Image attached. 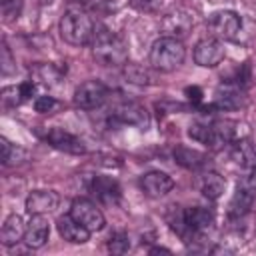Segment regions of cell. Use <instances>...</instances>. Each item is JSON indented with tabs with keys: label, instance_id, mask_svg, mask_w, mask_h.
<instances>
[{
	"label": "cell",
	"instance_id": "6da1fadb",
	"mask_svg": "<svg viewBox=\"0 0 256 256\" xmlns=\"http://www.w3.org/2000/svg\"><path fill=\"white\" fill-rule=\"evenodd\" d=\"M96 32V22L82 6H68L60 20V36L72 44V46H84L90 44Z\"/></svg>",
	"mask_w": 256,
	"mask_h": 256
},
{
	"label": "cell",
	"instance_id": "7a4b0ae2",
	"mask_svg": "<svg viewBox=\"0 0 256 256\" xmlns=\"http://www.w3.org/2000/svg\"><path fill=\"white\" fill-rule=\"evenodd\" d=\"M90 44H92V56L102 66H124L128 62L126 44L104 26H96V32Z\"/></svg>",
	"mask_w": 256,
	"mask_h": 256
},
{
	"label": "cell",
	"instance_id": "3957f363",
	"mask_svg": "<svg viewBox=\"0 0 256 256\" xmlns=\"http://www.w3.org/2000/svg\"><path fill=\"white\" fill-rule=\"evenodd\" d=\"M184 56H186V50L182 40L170 38V36L158 38L150 48V64L160 72L176 70L184 62Z\"/></svg>",
	"mask_w": 256,
	"mask_h": 256
},
{
	"label": "cell",
	"instance_id": "277c9868",
	"mask_svg": "<svg viewBox=\"0 0 256 256\" xmlns=\"http://www.w3.org/2000/svg\"><path fill=\"white\" fill-rule=\"evenodd\" d=\"M208 28L218 40H234L242 30V18L232 10H218L208 18Z\"/></svg>",
	"mask_w": 256,
	"mask_h": 256
},
{
	"label": "cell",
	"instance_id": "5b68a950",
	"mask_svg": "<svg viewBox=\"0 0 256 256\" xmlns=\"http://www.w3.org/2000/svg\"><path fill=\"white\" fill-rule=\"evenodd\" d=\"M70 216L74 218V220H78L84 228H88L90 232H98V230H102L104 228V214H102V210L94 204V202H90L88 198H76L74 202H72V206H70Z\"/></svg>",
	"mask_w": 256,
	"mask_h": 256
},
{
	"label": "cell",
	"instance_id": "8992f818",
	"mask_svg": "<svg viewBox=\"0 0 256 256\" xmlns=\"http://www.w3.org/2000/svg\"><path fill=\"white\" fill-rule=\"evenodd\" d=\"M106 98H108V88L100 80H86L74 90V104L84 110L102 106Z\"/></svg>",
	"mask_w": 256,
	"mask_h": 256
},
{
	"label": "cell",
	"instance_id": "52a82bcc",
	"mask_svg": "<svg viewBox=\"0 0 256 256\" xmlns=\"http://www.w3.org/2000/svg\"><path fill=\"white\" fill-rule=\"evenodd\" d=\"M194 60L202 68H214L224 60V46L218 38H204L194 48Z\"/></svg>",
	"mask_w": 256,
	"mask_h": 256
},
{
	"label": "cell",
	"instance_id": "ba28073f",
	"mask_svg": "<svg viewBox=\"0 0 256 256\" xmlns=\"http://www.w3.org/2000/svg\"><path fill=\"white\" fill-rule=\"evenodd\" d=\"M160 26H162L164 36L182 40L184 36L190 34V30H192V26H194V20H192V16H190L186 10H172V12L164 14Z\"/></svg>",
	"mask_w": 256,
	"mask_h": 256
},
{
	"label": "cell",
	"instance_id": "9c48e42d",
	"mask_svg": "<svg viewBox=\"0 0 256 256\" xmlns=\"http://www.w3.org/2000/svg\"><path fill=\"white\" fill-rule=\"evenodd\" d=\"M184 220H186V228H188V236L186 240L192 236H202L204 232H208L214 226V212L202 206H194V208H184Z\"/></svg>",
	"mask_w": 256,
	"mask_h": 256
},
{
	"label": "cell",
	"instance_id": "30bf717a",
	"mask_svg": "<svg viewBox=\"0 0 256 256\" xmlns=\"http://www.w3.org/2000/svg\"><path fill=\"white\" fill-rule=\"evenodd\" d=\"M44 140L50 146H54L56 150H62V152H68V154H84L86 152V146L82 144V140L76 138L74 134L62 130V128H50L44 134Z\"/></svg>",
	"mask_w": 256,
	"mask_h": 256
},
{
	"label": "cell",
	"instance_id": "8fae6325",
	"mask_svg": "<svg viewBox=\"0 0 256 256\" xmlns=\"http://www.w3.org/2000/svg\"><path fill=\"white\" fill-rule=\"evenodd\" d=\"M140 188L146 196L150 198H160L164 194H168L172 188H174V180L166 174V172H160V170H152V172H146L140 180Z\"/></svg>",
	"mask_w": 256,
	"mask_h": 256
},
{
	"label": "cell",
	"instance_id": "7c38bea8",
	"mask_svg": "<svg viewBox=\"0 0 256 256\" xmlns=\"http://www.w3.org/2000/svg\"><path fill=\"white\" fill-rule=\"evenodd\" d=\"M60 204V196L54 190H34L26 198V212L32 214H48L54 212Z\"/></svg>",
	"mask_w": 256,
	"mask_h": 256
},
{
	"label": "cell",
	"instance_id": "4fadbf2b",
	"mask_svg": "<svg viewBox=\"0 0 256 256\" xmlns=\"http://www.w3.org/2000/svg\"><path fill=\"white\" fill-rule=\"evenodd\" d=\"M50 234V224L44 218V214H32L30 222L26 224V232H24V242L28 248H42L48 240Z\"/></svg>",
	"mask_w": 256,
	"mask_h": 256
},
{
	"label": "cell",
	"instance_id": "5bb4252c",
	"mask_svg": "<svg viewBox=\"0 0 256 256\" xmlns=\"http://www.w3.org/2000/svg\"><path fill=\"white\" fill-rule=\"evenodd\" d=\"M114 118L122 124L130 126H146L148 124V112L138 102H122L114 108Z\"/></svg>",
	"mask_w": 256,
	"mask_h": 256
},
{
	"label": "cell",
	"instance_id": "9a60e30c",
	"mask_svg": "<svg viewBox=\"0 0 256 256\" xmlns=\"http://www.w3.org/2000/svg\"><path fill=\"white\" fill-rule=\"evenodd\" d=\"M254 200H256V190L238 184V186H236V192H234V196H232V200H230V204H228V216L240 220V218L246 216V212L252 208V202H254Z\"/></svg>",
	"mask_w": 256,
	"mask_h": 256
},
{
	"label": "cell",
	"instance_id": "2e32d148",
	"mask_svg": "<svg viewBox=\"0 0 256 256\" xmlns=\"http://www.w3.org/2000/svg\"><path fill=\"white\" fill-rule=\"evenodd\" d=\"M56 226H58V234H60L64 240L72 242V244H84V242H88V238H90V230L84 228L78 220H74L70 214L58 218V224H56Z\"/></svg>",
	"mask_w": 256,
	"mask_h": 256
},
{
	"label": "cell",
	"instance_id": "e0dca14e",
	"mask_svg": "<svg viewBox=\"0 0 256 256\" xmlns=\"http://www.w3.org/2000/svg\"><path fill=\"white\" fill-rule=\"evenodd\" d=\"M242 104H244V94H242L240 86H236L232 82H226L216 90L214 106L218 110H234V108H240Z\"/></svg>",
	"mask_w": 256,
	"mask_h": 256
},
{
	"label": "cell",
	"instance_id": "ac0fdd59",
	"mask_svg": "<svg viewBox=\"0 0 256 256\" xmlns=\"http://www.w3.org/2000/svg\"><path fill=\"white\" fill-rule=\"evenodd\" d=\"M90 190L96 198H100L106 204H114L120 198V186L116 180L108 178V176H96L90 184Z\"/></svg>",
	"mask_w": 256,
	"mask_h": 256
},
{
	"label": "cell",
	"instance_id": "d6986e66",
	"mask_svg": "<svg viewBox=\"0 0 256 256\" xmlns=\"http://www.w3.org/2000/svg\"><path fill=\"white\" fill-rule=\"evenodd\" d=\"M24 232H26V224L22 220V216L18 214H10L4 224H2V230H0V242L4 246H14L18 240L24 238Z\"/></svg>",
	"mask_w": 256,
	"mask_h": 256
},
{
	"label": "cell",
	"instance_id": "ffe728a7",
	"mask_svg": "<svg viewBox=\"0 0 256 256\" xmlns=\"http://www.w3.org/2000/svg\"><path fill=\"white\" fill-rule=\"evenodd\" d=\"M226 190V180L224 176H220L218 172H204L200 178V192L208 198V200H218Z\"/></svg>",
	"mask_w": 256,
	"mask_h": 256
},
{
	"label": "cell",
	"instance_id": "44dd1931",
	"mask_svg": "<svg viewBox=\"0 0 256 256\" xmlns=\"http://www.w3.org/2000/svg\"><path fill=\"white\" fill-rule=\"evenodd\" d=\"M174 160L176 164L188 168V170H198L206 164V156L194 148H186V146H178L174 148Z\"/></svg>",
	"mask_w": 256,
	"mask_h": 256
},
{
	"label": "cell",
	"instance_id": "7402d4cb",
	"mask_svg": "<svg viewBox=\"0 0 256 256\" xmlns=\"http://www.w3.org/2000/svg\"><path fill=\"white\" fill-rule=\"evenodd\" d=\"M212 130H214V138H216V148L234 142L238 136V122L234 120H216L212 122Z\"/></svg>",
	"mask_w": 256,
	"mask_h": 256
},
{
	"label": "cell",
	"instance_id": "603a6c76",
	"mask_svg": "<svg viewBox=\"0 0 256 256\" xmlns=\"http://www.w3.org/2000/svg\"><path fill=\"white\" fill-rule=\"evenodd\" d=\"M232 158L236 160V164H240L244 168H254L256 166V146L250 140H238L234 144Z\"/></svg>",
	"mask_w": 256,
	"mask_h": 256
},
{
	"label": "cell",
	"instance_id": "cb8c5ba5",
	"mask_svg": "<svg viewBox=\"0 0 256 256\" xmlns=\"http://www.w3.org/2000/svg\"><path fill=\"white\" fill-rule=\"evenodd\" d=\"M0 148H2V156L0 158H2V164L4 166H16V164L24 162L26 156H28L24 148L12 144L8 138H0Z\"/></svg>",
	"mask_w": 256,
	"mask_h": 256
},
{
	"label": "cell",
	"instance_id": "d4e9b609",
	"mask_svg": "<svg viewBox=\"0 0 256 256\" xmlns=\"http://www.w3.org/2000/svg\"><path fill=\"white\" fill-rule=\"evenodd\" d=\"M32 76L38 82H42L44 86H56L62 80V70L54 64H38V66H34Z\"/></svg>",
	"mask_w": 256,
	"mask_h": 256
},
{
	"label": "cell",
	"instance_id": "484cf974",
	"mask_svg": "<svg viewBox=\"0 0 256 256\" xmlns=\"http://www.w3.org/2000/svg\"><path fill=\"white\" fill-rule=\"evenodd\" d=\"M124 76L128 82L132 84H140V86H146V84H152V74L148 72V68L140 66V64H130L126 62L124 64Z\"/></svg>",
	"mask_w": 256,
	"mask_h": 256
},
{
	"label": "cell",
	"instance_id": "4316f807",
	"mask_svg": "<svg viewBox=\"0 0 256 256\" xmlns=\"http://www.w3.org/2000/svg\"><path fill=\"white\" fill-rule=\"evenodd\" d=\"M188 136L200 144H206L210 148H216V138H214V130L212 124H192L188 128Z\"/></svg>",
	"mask_w": 256,
	"mask_h": 256
},
{
	"label": "cell",
	"instance_id": "83f0119b",
	"mask_svg": "<svg viewBox=\"0 0 256 256\" xmlns=\"http://www.w3.org/2000/svg\"><path fill=\"white\" fill-rule=\"evenodd\" d=\"M24 8V0H0V12L4 22H14L20 18Z\"/></svg>",
	"mask_w": 256,
	"mask_h": 256
},
{
	"label": "cell",
	"instance_id": "f1b7e54d",
	"mask_svg": "<svg viewBox=\"0 0 256 256\" xmlns=\"http://www.w3.org/2000/svg\"><path fill=\"white\" fill-rule=\"evenodd\" d=\"M108 250L112 254H124V252H128L130 250V238L124 232L112 234L110 240H108Z\"/></svg>",
	"mask_w": 256,
	"mask_h": 256
},
{
	"label": "cell",
	"instance_id": "f546056e",
	"mask_svg": "<svg viewBox=\"0 0 256 256\" xmlns=\"http://www.w3.org/2000/svg\"><path fill=\"white\" fill-rule=\"evenodd\" d=\"M60 108V102L54 96H38L34 100V110L40 114H54Z\"/></svg>",
	"mask_w": 256,
	"mask_h": 256
},
{
	"label": "cell",
	"instance_id": "4dcf8cb0",
	"mask_svg": "<svg viewBox=\"0 0 256 256\" xmlns=\"http://www.w3.org/2000/svg\"><path fill=\"white\" fill-rule=\"evenodd\" d=\"M2 100H4L6 104H10V106H16V104L24 102V100H22V92H20V84H18V86H6V88L2 90Z\"/></svg>",
	"mask_w": 256,
	"mask_h": 256
},
{
	"label": "cell",
	"instance_id": "1f68e13d",
	"mask_svg": "<svg viewBox=\"0 0 256 256\" xmlns=\"http://www.w3.org/2000/svg\"><path fill=\"white\" fill-rule=\"evenodd\" d=\"M0 66H2V74H4V76L12 74V72L16 70V62L12 60V54H10V50H8V46H6V44H2V54H0Z\"/></svg>",
	"mask_w": 256,
	"mask_h": 256
},
{
	"label": "cell",
	"instance_id": "d6a6232c",
	"mask_svg": "<svg viewBox=\"0 0 256 256\" xmlns=\"http://www.w3.org/2000/svg\"><path fill=\"white\" fill-rule=\"evenodd\" d=\"M90 4L98 12H116L122 6V0H90Z\"/></svg>",
	"mask_w": 256,
	"mask_h": 256
},
{
	"label": "cell",
	"instance_id": "836d02e7",
	"mask_svg": "<svg viewBox=\"0 0 256 256\" xmlns=\"http://www.w3.org/2000/svg\"><path fill=\"white\" fill-rule=\"evenodd\" d=\"M160 0H130V6L140 12H156Z\"/></svg>",
	"mask_w": 256,
	"mask_h": 256
},
{
	"label": "cell",
	"instance_id": "e575fe53",
	"mask_svg": "<svg viewBox=\"0 0 256 256\" xmlns=\"http://www.w3.org/2000/svg\"><path fill=\"white\" fill-rule=\"evenodd\" d=\"M184 94L188 96V100H190L192 104H200V102H202V90H200L198 86H188V88L184 90Z\"/></svg>",
	"mask_w": 256,
	"mask_h": 256
},
{
	"label": "cell",
	"instance_id": "d590c367",
	"mask_svg": "<svg viewBox=\"0 0 256 256\" xmlns=\"http://www.w3.org/2000/svg\"><path fill=\"white\" fill-rule=\"evenodd\" d=\"M150 252H152V254H158V252H164V254H168L170 250H166V248H152Z\"/></svg>",
	"mask_w": 256,
	"mask_h": 256
}]
</instances>
